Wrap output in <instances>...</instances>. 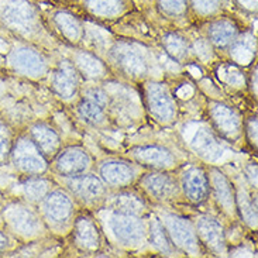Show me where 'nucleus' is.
<instances>
[{
  "instance_id": "obj_1",
  "label": "nucleus",
  "mask_w": 258,
  "mask_h": 258,
  "mask_svg": "<svg viewBox=\"0 0 258 258\" xmlns=\"http://www.w3.org/2000/svg\"><path fill=\"white\" fill-rule=\"evenodd\" d=\"M103 215L99 217L102 231H106L114 244L123 250H140L148 244L146 217L133 216L100 208Z\"/></svg>"
},
{
  "instance_id": "obj_2",
  "label": "nucleus",
  "mask_w": 258,
  "mask_h": 258,
  "mask_svg": "<svg viewBox=\"0 0 258 258\" xmlns=\"http://www.w3.org/2000/svg\"><path fill=\"white\" fill-rule=\"evenodd\" d=\"M0 217L3 229L16 241H23L26 244L34 243L48 231L34 205L21 199L6 203L0 210Z\"/></svg>"
},
{
  "instance_id": "obj_3",
  "label": "nucleus",
  "mask_w": 258,
  "mask_h": 258,
  "mask_svg": "<svg viewBox=\"0 0 258 258\" xmlns=\"http://www.w3.org/2000/svg\"><path fill=\"white\" fill-rule=\"evenodd\" d=\"M35 206L47 230L54 234L70 233L78 215V203L67 189L52 188Z\"/></svg>"
},
{
  "instance_id": "obj_4",
  "label": "nucleus",
  "mask_w": 258,
  "mask_h": 258,
  "mask_svg": "<svg viewBox=\"0 0 258 258\" xmlns=\"http://www.w3.org/2000/svg\"><path fill=\"white\" fill-rule=\"evenodd\" d=\"M155 215L160 219L164 230L168 234L172 245L176 248V251L190 257H201L205 254L202 244L199 243V238L196 236L192 220L179 213L164 209L162 206L155 210Z\"/></svg>"
},
{
  "instance_id": "obj_5",
  "label": "nucleus",
  "mask_w": 258,
  "mask_h": 258,
  "mask_svg": "<svg viewBox=\"0 0 258 258\" xmlns=\"http://www.w3.org/2000/svg\"><path fill=\"white\" fill-rule=\"evenodd\" d=\"M134 186L147 202L157 206L172 203L182 196L178 176L172 171L144 169Z\"/></svg>"
},
{
  "instance_id": "obj_6",
  "label": "nucleus",
  "mask_w": 258,
  "mask_h": 258,
  "mask_svg": "<svg viewBox=\"0 0 258 258\" xmlns=\"http://www.w3.org/2000/svg\"><path fill=\"white\" fill-rule=\"evenodd\" d=\"M0 23L26 41L33 40L42 28L40 16L26 0H7L0 10Z\"/></svg>"
},
{
  "instance_id": "obj_7",
  "label": "nucleus",
  "mask_w": 258,
  "mask_h": 258,
  "mask_svg": "<svg viewBox=\"0 0 258 258\" xmlns=\"http://www.w3.org/2000/svg\"><path fill=\"white\" fill-rule=\"evenodd\" d=\"M107 55L120 74L132 79H144L151 70L148 51L137 42L116 41L107 51Z\"/></svg>"
},
{
  "instance_id": "obj_8",
  "label": "nucleus",
  "mask_w": 258,
  "mask_h": 258,
  "mask_svg": "<svg viewBox=\"0 0 258 258\" xmlns=\"http://www.w3.org/2000/svg\"><path fill=\"white\" fill-rule=\"evenodd\" d=\"M59 182L78 206L85 209H100L105 203L107 194L110 192L98 174H86L72 176V178H59Z\"/></svg>"
},
{
  "instance_id": "obj_9",
  "label": "nucleus",
  "mask_w": 258,
  "mask_h": 258,
  "mask_svg": "<svg viewBox=\"0 0 258 258\" xmlns=\"http://www.w3.org/2000/svg\"><path fill=\"white\" fill-rule=\"evenodd\" d=\"M9 162L13 169L21 176L44 175L49 169V161L40 153L27 134L19 136L13 140Z\"/></svg>"
},
{
  "instance_id": "obj_10",
  "label": "nucleus",
  "mask_w": 258,
  "mask_h": 258,
  "mask_svg": "<svg viewBox=\"0 0 258 258\" xmlns=\"http://www.w3.org/2000/svg\"><path fill=\"white\" fill-rule=\"evenodd\" d=\"M144 105L155 121L172 124L178 117V105L171 88L164 82H147L143 89Z\"/></svg>"
},
{
  "instance_id": "obj_11",
  "label": "nucleus",
  "mask_w": 258,
  "mask_h": 258,
  "mask_svg": "<svg viewBox=\"0 0 258 258\" xmlns=\"http://www.w3.org/2000/svg\"><path fill=\"white\" fill-rule=\"evenodd\" d=\"M6 63L16 75L41 79L49 74V63L41 51L27 44H19L9 51Z\"/></svg>"
},
{
  "instance_id": "obj_12",
  "label": "nucleus",
  "mask_w": 258,
  "mask_h": 258,
  "mask_svg": "<svg viewBox=\"0 0 258 258\" xmlns=\"http://www.w3.org/2000/svg\"><path fill=\"white\" fill-rule=\"evenodd\" d=\"M143 168L127 157H110L98 164V175L109 190H119L134 186Z\"/></svg>"
},
{
  "instance_id": "obj_13",
  "label": "nucleus",
  "mask_w": 258,
  "mask_h": 258,
  "mask_svg": "<svg viewBox=\"0 0 258 258\" xmlns=\"http://www.w3.org/2000/svg\"><path fill=\"white\" fill-rule=\"evenodd\" d=\"M126 157L143 169L174 171L179 167V160L175 151L164 144H141L128 148Z\"/></svg>"
},
{
  "instance_id": "obj_14",
  "label": "nucleus",
  "mask_w": 258,
  "mask_h": 258,
  "mask_svg": "<svg viewBox=\"0 0 258 258\" xmlns=\"http://www.w3.org/2000/svg\"><path fill=\"white\" fill-rule=\"evenodd\" d=\"M186 137L190 150L208 162H216L222 160L224 153H227L224 141L212 126L205 123H195L188 126Z\"/></svg>"
},
{
  "instance_id": "obj_15",
  "label": "nucleus",
  "mask_w": 258,
  "mask_h": 258,
  "mask_svg": "<svg viewBox=\"0 0 258 258\" xmlns=\"http://www.w3.org/2000/svg\"><path fill=\"white\" fill-rule=\"evenodd\" d=\"M92 167V155L84 146L79 144L62 146L55 157L49 161V168L56 178H72L86 174L91 172Z\"/></svg>"
},
{
  "instance_id": "obj_16",
  "label": "nucleus",
  "mask_w": 258,
  "mask_h": 258,
  "mask_svg": "<svg viewBox=\"0 0 258 258\" xmlns=\"http://www.w3.org/2000/svg\"><path fill=\"white\" fill-rule=\"evenodd\" d=\"M208 114L212 128L226 143H237L243 137L244 121L233 107L222 102H209Z\"/></svg>"
},
{
  "instance_id": "obj_17",
  "label": "nucleus",
  "mask_w": 258,
  "mask_h": 258,
  "mask_svg": "<svg viewBox=\"0 0 258 258\" xmlns=\"http://www.w3.org/2000/svg\"><path fill=\"white\" fill-rule=\"evenodd\" d=\"M192 223L205 252H210L212 255L217 257H223L229 254L226 230L223 223L217 217L210 215H199L192 220Z\"/></svg>"
},
{
  "instance_id": "obj_18",
  "label": "nucleus",
  "mask_w": 258,
  "mask_h": 258,
  "mask_svg": "<svg viewBox=\"0 0 258 258\" xmlns=\"http://www.w3.org/2000/svg\"><path fill=\"white\" fill-rule=\"evenodd\" d=\"M182 196L192 205H203L209 201L210 182L208 169L198 164H189L178 175Z\"/></svg>"
},
{
  "instance_id": "obj_19",
  "label": "nucleus",
  "mask_w": 258,
  "mask_h": 258,
  "mask_svg": "<svg viewBox=\"0 0 258 258\" xmlns=\"http://www.w3.org/2000/svg\"><path fill=\"white\" fill-rule=\"evenodd\" d=\"M210 182V196L219 212L233 220H238L237 206H236V188L231 179L222 169L212 167L208 169Z\"/></svg>"
},
{
  "instance_id": "obj_20",
  "label": "nucleus",
  "mask_w": 258,
  "mask_h": 258,
  "mask_svg": "<svg viewBox=\"0 0 258 258\" xmlns=\"http://www.w3.org/2000/svg\"><path fill=\"white\" fill-rule=\"evenodd\" d=\"M68 234L74 247L85 254L99 251L103 243V231L100 229L98 219L88 213L77 215Z\"/></svg>"
},
{
  "instance_id": "obj_21",
  "label": "nucleus",
  "mask_w": 258,
  "mask_h": 258,
  "mask_svg": "<svg viewBox=\"0 0 258 258\" xmlns=\"http://www.w3.org/2000/svg\"><path fill=\"white\" fill-rule=\"evenodd\" d=\"M51 91L63 102H72L81 95V79L70 59H62L48 74Z\"/></svg>"
},
{
  "instance_id": "obj_22",
  "label": "nucleus",
  "mask_w": 258,
  "mask_h": 258,
  "mask_svg": "<svg viewBox=\"0 0 258 258\" xmlns=\"http://www.w3.org/2000/svg\"><path fill=\"white\" fill-rule=\"evenodd\" d=\"M102 208L133 216L144 217L148 213V202L137 189L130 190V188L110 190Z\"/></svg>"
},
{
  "instance_id": "obj_23",
  "label": "nucleus",
  "mask_w": 258,
  "mask_h": 258,
  "mask_svg": "<svg viewBox=\"0 0 258 258\" xmlns=\"http://www.w3.org/2000/svg\"><path fill=\"white\" fill-rule=\"evenodd\" d=\"M27 136L48 161L52 160L62 148L61 136L54 127L45 121H34L33 124H30Z\"/></svg>"
},
{
  "instance_id": "obj_24",
  "label": "nucleus",
  "mask_w": 258,
  "mask_h": 258,
  "mask_svg": "<svg viewBox=\"0 0 258 258\" xmlns=\"http://www.w3.org/2000/svg\"><path fill=\"white\" fill-rule=\"evenodd\" d=\"M240 34L237 21L231 17H213L206 28V40L216 49H229Z\"/></svg>"
},
{
  "instance_id": "obj_25",
  "label": "nucleus",
  "mask_w": 258,
  "mask_h": 258,
  "mask_svg": "<svg viewBox=\"0 0 258 258\" xmlns=\"http://www.w3.org/2000/svg\"><path fill=\"white\" fill-rule=\"evenodd\" d=\"M78 71L79 77L89 82L103 81L109 75V68L96 54L86 49H77L70 59Z\"/></svg>"
},
{
  "instance_id": "obj_26",
  "label": "nucleus",
  "mask_w": 258,
  "mask_h": 258,
  "mask_svg": "<svg viewBox=\"0 0 258 258\" xmlns=\"http://www.w3.org/2000/svg\"><path fill=\"white\" fill-rule=\"evenodd\" d=\"M52 24L56 31L59 33V35L63 37V40L72 45H77L84 40L85 26L77 16H74L70 12L59 10V12L54 13Z\"/></svg>"
},
{
  "instance_id": "obj_27",
  "label": "nucleus",
  "mask_w": 258,
  "mask_h": 258,
  "mask_svg": "<svg viewBox=\"0 0 258 258\" xmlns=\"http://www.w3.org/2000/svg\"><path fill=\"white\" fill-rule=\"evenodd\" d=\"M54 188V181L47 178L45 175H37V176H27L20 182L19 190H20V199L30 205H37L45 198L51 189Z\"/></svg>"
},
{
  "instance_id": "obj_28",
  "label": "nucleus",
  "mask_w": 258,
  "mask_h": 258,
  "mask_svg": "<svg viewBox=\"0 0 258 258\" xmlns=\"http://www.w3.org/2000/svg\"><path fill=\"white\" fill-rule=\"evenodd\" d=\"M147 241L148 244L154 247L155 250L164 255H175L176 248H175L171 240L168 237V234L164 230L160 219L157 217L155 213H151L147 217Z\"/></svg>"
},
{
  "instance_id": "obj_29",
  "label": "nucleus",
  "mask_w": 258,
  "mask_h": 258,
  "mask_svg": "<svg viewBox=\"0 0 258 258\" xmlns=\"http://www.w3.org/2000/svg\"><path fill=\"white\" fill-rule=\"evenodd\" d=\"M236 188V206H237L238 219H241L248 227L257 229V198L252 196L243 182L234 185Z\"/></svg>"
},
{
  "instance_id": "obj_30",
  "label": "nucleus",
  "mask_w": 258,
  "mask_h": 258,
  "mask_svg": "<svg viewBox=\"0 0 258 258\" xmlns=\"http://www.w3.org/2000/svg\"><path fill=\"white\" fill-rule=\"evenodd\" d=\"M86 12L98 19H116L126 12V0H81Z\"/></svg>"
},
{
  "instance_id": "obj_31",
  "label": "nucleus",
  "mask_w": 258,
  "mask_h": 258,
  "mask_svg": "<svg viewBox=\"0 0 258 258\" xmlns=\"http://www.w3.org/2000/svg\"><path fill=\"white\" fill-rule=\"evenodd\" d=\"M78 113H79L81 119L84 120L85 123H88L89 126L98 127V128H105V127L109 126L107 110L98 103L89 100V99L82 98L79 100Z\"/></svg>"
},
{
  "instance_id": "obj_32",
  "label": "nucleus",
  "mask_w": 258,
  "mask_h": 258,
  "mask_svg": "<svg viewBox=\"0 0 258 258\" xmlns=\"http://www.w3.org/2000/svg\"><path fill=\"white\" fill-rule=\"evenodd\" d=\"M162 47L172 59L182 62L189 54V42L178 33H168L162 37Z\"/></svg>"
},
{
  "instance_id": "obj_33",
  "label": "nucleus",
  "mask_w": 258,
  "mask_h": 258,
  "mask_svg": "<svg viewBox=\"0 0 258 258\" xmlns=\"http://www.w3.org/2000/svg\"><path fill=\"white\" fill-rule=\"evenodd\" d=\"M234 63H247L255 56V38L240 34L229 48Z\"/></svg>"
},
{
  "instance_id": "obj_34",
  "label": "nucleus",
  "mask_w": 258,
  "mask_h": 258,
  "mask_svg": "<svg viewBox=\"0 0 258 258\" xmlns=\"http://www.w3.org/2000/svg\"><path fill=\"white\" fill-rule=\"evenodd\" d=\"M188 7H190L194 13L201 17L213 19L222 12L224 0H188Z\"/></svg>"
},
{
  "instance_id": "obj_35",
  "label": "nucleus",
  "mask_w": 258,
  "mask_h": 258,
  "mask_svg": "<svg viewBox=\"0 0 258 258\" xmlns=\"http://www.w3.org/2000/svg\"><path fill=\"white\" fill-rule=\"evenodd\" d=\"M158 9L168 19H181L188 12V0H158Z\"/></svg>"
},
{
  "instance_id": "obj_36",
  "label": "nucleus",
  "mask_w": 258,
  "mask_h": 258,
  "mask_svg": "<svg viewBox=\"0 0 258 258\" xmlns=\"http://www.w3.org/2000/svg\"><path fill=\"white\" fill-rule=\"evenodd\" d=\"M13 140L14 136L12 128L7 126V123L5 120L0 119V167L5 165L9 161V155H10Z\"/></svg>"
},
{
  "instance_id": "obj_37",
  "label": "nucleus",
  "mask_w": 258,
  "mask_h": 258,
  "mask_svg": "<svg viewBox=\"0 0 258 258\" xmlns=\"http://www.w3.org/2000/svg\"><path fill=\"white\" fill-rule=\"evenodd\" d=\"M244 136L245 139L248 140V143L251 144L254 148H257V117H250V119L244 121Z\"/></svg>"
},
{
  "instance_id": "obj_38",
  "label": "nucleus",
  "mask_w": 258,
  "mask_h": 258,
  "mask_svg": "<svg viewBox=\"0 0 258 258\" xmlns=\"http://www.w3.org/2000/svg\"><path fill=\"white\" fill-rule=\"evenodd\" d=\"M14 245H16V240L5 229H0V254L13 250Z\"/></svg>"
},
{
  "instance_id": "obj_39",
  "label": "nucleus",
  "mask_w": 258,
  "mask_h": 258,
  "mask_svg": "<svg viewBox=\"0 0 258 258\" xmlns=\"http://www.w3.org/2000/svg\"><path fill=\"white\" fill-rule=\"evenodd\" d=\"M243 176L251 188L257 189V165L255 164L250 162L248 165H245L243 169Z\"/></svg>"
},
{
  "instance_id": "obj_40",
  "label": "nucleus",
  "mask_w": 258,
  "mask_h": 258,
  "mask_svg": "<svg viewBox=\"0 0 258 258\" xmlns=\"http://www.w3.org/2000/svg\"><path fill=\"white\" fill-rule=\"evenodd\" d=\"M238 7H241L245 12L255 13L257 12V0H234Z\"/></svg>"
},
{
  "instance_id": "obj_41",
  "label": "nucleus",
  "mask_w": 258,
  "mask_h": 258,
  "mask_svg": "<svg viewBox=\"0 0 258 258\" xmlns=\"http://www.w3.org/2000/svg\"><path fill=\"white\" fill-rule=\"evenodd\" d=\"M247 85H248V88H250V92H251V95H254V98L257 96V67L254 65V68L250 72V75H248V79H247Z\"/></svg>"
},
{
  "instance_id": "obj_42",
  "label": "nucleus",
  "mask_w": 258,
  "mask_h": 258,
  "mask_svg": "<svg viewBox=\"0 0 258 258\" xmlns=\"http://www.w3.org/2000/svg\"><path fill=\"white\" fill-rule=\"evenodd\" d=\"M5 93H6V85L0 82V99L5 96Z\"/></svg>"
}]
</instances>
